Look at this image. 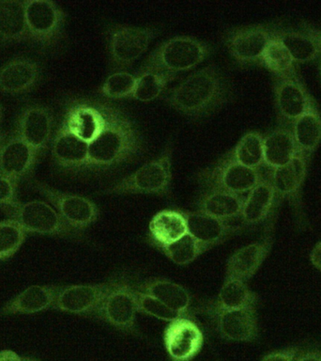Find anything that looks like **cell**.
<instances>
[{
  "label": "cell",
  "instance_id": "obj_1",
  "mask_svg": "<svg viewBox=\"0 0 321 361\" xmlns=\"http://www.w3.org/2000/svg\"><path fill=\"white\" fill-rule=\"evenodd\" d=\"M104 126L97 137L89 143L87 171H114L140 157L145 141L137 123L125 111L111 102L100 101Z\"/></svg>",
  "mask_w": 321,
  "mask_h": 361
},
{
  "label": "cell",
  "instance_id": "obj_2",
  "mask_svg": "<svg viewBox=\"0 0 321 361\" xmlns=\"http://www.w3.org/2000/svg\"><path fill=\"white\" fill-rule=\"evenodd\" d=\"M230 82L216 64L196 71L169 90L165 102L171 109L193 120L210 117L232 99Z\"/></svg>",
  "mask_w": 321,
  "mask_h": 361
},
{
  "label": "cell",
  "instance_id": "obj_3",
  "mask_svg": "<svg viewBox=\"0 0 321 361\" xmlns=\"http://www.w3.org/2000/svg\"><path fill=\"white\" fill-rule=\"evenodd\" d=\"M175 141L169 138L163 151L154 159L101 191L106 195H157L168 196L172 188V162Z\"/></svg>",
  "mask_w": 321,
  "mask_h": 361
},
{
  "label": "cell",
  "instance_id": "obj_4",
  "mask_svg": "<svg viewBox=\"0 0 321 361\" xmlns=\"http://www.w3.org/2000/svg\"><path fill=\"white\" fill-rule=\"evenodd\" d=\"M213 53V48L207 42L193 36H175L155 48L143 66L177 75L194 69Z\"/></svg>",
  "mask_w": 321,
  "mask_h": 361
},
{
  "label": "cell",
  "instance_id": "obj_5",
  "mask_svg": "<svg viewBox=\"0 0 321 361\" xmlns=\"http://www.w3.org/2000/svg\"><path fill=\"white\" fill-rule=\"evenodd\" d=\"M155 27L112 24L107 27L106 37L110 63L115 72L126 71L148 50L159 34Z\"/></svg>",
  "mask_w": 321,
  "mask_h": 361
},
{
  "label": "cell",
  "instance_id": "obj_6",
  "mask_svg": "<svg viewBox=\"0 0 321 361\" xmlns=\"http://www.w3.org/2000/svg\"><path fill=\"white\" fill-rule=\"evenodd\" d=\"M27 37L42 49L58 47L66 32L67 14L51 0H25Z\"/></svg>",
  "mask_w": 321,
  "mask_h": 361
},
{
  "label": "cell",
  "instance_id": "obj_7",
  "mask_svg": "<svg viewBox=\"0 0 321 361\" xmlns=\"http://www.w3.org/2000/svg\"><path fill=\"white\" fill-rule=\"evenodd\" d=\"M6 207L11 219L16 220L25 233L73 240L83 239L84 233L70 227L52 205L42 200L23 203L14 202Z\"/></svg>",
  "mask_w": 321,
  "mask_h": 361
},
{
  "label": "cell",
  "instance_id": "obj_8",
  "mask_svg": "<svg viewBox=\"0 0 321 361\" xmlns=\"http://www.w3.org/2000/svg\"><path fill=\"white\" fill-rule=\"evenodd\" d=\"M263 176L260 169L242 166L227 154L213 166L199 171L197 180L206 189H217L244 197L260 182Z\"/></svg>",
  "mask_w": 321,
  "mask_h": 361
},
{
  "label": "cell",
  "instance_id": "obj_9",
  "mask_svg": "<svg viewBox=\"0 0 321 361\" xmlns=\"http://www.w3.org/2000/svg\"><path fill=\"white\" fill-rule=\"evenodd\" d=\"M137 313L131 279L125 274L115 275L98 318L121 332L137 334Z\"/></svg>",
  "mask_w": 321,
  "mask_h": 361
},
{
  "label": "cell",
  "instance_id": "obj_10",
  "mask_svg": "<svg viewBox=\"0 0 321 361\" xmlns=\"http://www.w3.org/2000/svg\"><path fill=\"white\" fill-rule=\"evenodd\" d=\"M35 186L70 227L84 233L97 222L100 209L89 197L58 190L42 183L37 182Z\"/></svg>",
  "mask_w": 321,
  "mask_h": 361
},
{
  "label": "cell",
  "instance_id": "obj_11",
  "mask_svg": "<svg viewBox=\"0 0 321 361\" xmlns=\"http://www.w3.org/2000/svg\"><path fill=\"white\" fill-rule=\"evenodd\" d=\"M275 27L265 24L234 27L225 33L224 42L234 61L242 65L259 63Z\"/></svg>",
  "mask_w": 321,
  "mask_h": 361
},
{
  "label": "cell",
  "instance_id": "obj_12",
  "mask_svg": "<svg viewBox=\"0 0 321 361\" xmlns=\"http://www.w3.org/2000/svg\"><path fill=\"white\" fill-rule=\"evenodd\" d=\"M114 276L95 284H75L61 287L53 309L84 317H98L104 298L111 290Z\"/></svg>",
  "mask_w": 321,
  "mask_h": 361
},
{
  "label": "cell",
  "instance_id": "obj_13",
  "mask_svg": "<svg viewBox=\"0 0 321 361\" xmlns=\"http://www.w3.org/2000/svg\"><path fill=\"white\" fill-rule=\"evenodd\" d=\"M55 118L50 107L30 104L17 118L15 135L39 154L48 148L54 137Z\"/></svg>",
  "mask_w": 321,
  "mask_h": 361
},
{
  "label": "cell",
  "instance_id": "obj_14",
  "mask_svg": "<svg viewBox=\"0 0 321 361\" xmlns=\"http://www.w3.org/2000/svg\"><path fill=\"white\" fill-rule=\"evenodd\" d=\"M61 126L86 142H92L104 126L100 101L72 99L66 104Z\"/></svg>",
  "mask_w": 321,
  "mask_h": 361
},
{
  "label": "cell",
  "instance_id": "obj_15",
  "mask_svg": "<svg viewBox=\"0 0 321 361\" xmlns=\"http://www.w3.org/2000/svg\"><path fill=\"white\" fill-rule=\"evenodd\" d=\"M163 340L166 351L172 360H191L201 350L204 335L194 319L180 317L169 322Z\"/></svg>",
  "mask_w": 321,
  "mask_h": 361
},
{
  "label": "cell",
  "instance_id": "obj_16",
  "mask_svg": "<svg viewBox=\"0 0 321 361\" xmlns=\"http://www.w3.org/2000/svg\"><path fill=\"white\" fill-rule=\"evenodd\" d=\"M217 333L225 340L252 343L258 338V320L256 307L208 312Z\"/></svg>",
  "mask_w": 321,
  "mask_h": 361
},
{
  "label": "cell",
  "instance_id": "obj_17",
  "mask_svg": "<svg viewBox=\"0 0 321 361\" xmlns=\"http://www.w3.org/2000/svg\"><path fill=\"white\" fill-rule=\"evenodd\" d=\"M41 65L27 56H15L0 67V92L23 95L32 92L42 80Z\"/></svg>",
  "mask_w": 321,
  "mask_h": 361
},
{
  "label": "cell",
  "instance_id": "obj_18",
  "mask_svg": "<svg viewBox=\"0 0 321 361\" xmlns=\"http://www.w3.org/2000/svg\"><path fill=\"white\" fill-rule=\"evenodd\" d=\"M275 97L279 118L291 126L315 104L314 99L297 76L278 79L275 87Z\"/></svg>",
  "mask_w": 321,
  "mask_h": 361
},
{
  "label": "cell",
  "instance_id": "obj_19",
  "mask_svg": "<svg viewBox=\"0 0 321 361\" xmlns=\"http://www.w3.org/2000/svg\"><path fill=\"white\" fill-rule=\"evenodd\" d=\"M182 212L187 224L188 234L208 250L222 244L241 231V226L233 224L232 221L215 219L199 210Z\"/></svg>",
  "mask_w": 321,
  "mask_h": 361
},
{
  "label": "cell",
  "instance_id": "obj_20",
  "mask_svg": "<svg viewBox=\"0 0 321 361\" xmlns=\"http://www.w3.org/2000/svg\"><path fill=\"white\" fill-rule=\"evenodd\" d=\"M52 158L63 171H86L89 159V143L76 137L61 126L54 135Z\"/></svg>",
  "mask_w": 321,
  "mask_h": 361
},
{
  "label": "cell",
  "instance_id": "obj_21",
  "mask_svg": "<svg viewBox=\"0 0 321 361\" xmlns=\"http://www.w3.org/2000/svg\"><path fill=\"white\" fill-rule=\"evenodd\" d=\"M134 286L153 296L183 317L194 319L193 298L182 285L168 279L151 278L134 284Z\"/></svg>",
  "mask_w": 321,
  "mask_h": 361
},
{
  "label": "cell",
  "instance_id": "obj_22",
  "mask_svg": "<svg viewBox=\"0 0 321 361\" xmlns=\"http://www.w3.org/2000/svg\"><path fill=\"white\" fill-rule=\"evenodd\" d=\"M38 155L18 135H13L0 152V173L19 183L33 171Z\"/></svg>",
  "mask_w": 321,
  "mask_h": 361
},
{
  "label": "cell",
  "instance_id": "obj_23",
  "mask_svg": "<svg viewBox=\"0 0 321 361\" xmlns=\"http://www.w3.org/2000/svg\"><path fill=\"white\" fill-rule=\"evenodd\" d=\"M272 241L267 237L260 242L239 248L227 262L225 276L246 281L258 272L272 248Z\"/></svg>",
  "mask_w": 321,
  "mask_h": 361
},
{
  "label": "cell",
  "instance_id": "obj_24",
  "mask_svg": "<svg viewBox=\"0 0 321 361\" xmlns=\"http://www.w3.org/2000/svg\"><path fill=\"white\" fill-rule=\"evenodd\" d=\"M61 286L32 285L11 299L0 310L3 315L34 314L54 307Z\"/></svg>",
  "mask_w": 321,
  "mask_h": 361
},
{
  "label": "cell",
  "instance_id": "obj_25",
  "mask_svg": "<svg viewBox=\"0 0 321 361\" xmlns=\"http://www.w3.org/2000/svg\"><path fill=\"white\" fill-rule=\"evenodd\" d=\"M308 160L298 154L289 164L270 171L269 179L278 199L298 202L301 188L306 180Z\"/></svg>",
  "mask_w": 321,
  "mask_h": 361
},
{
  "label": "cell",
  "instance_id": "obj_26",
  "mask_svg": "<svg viewBox=\"0 0 321 361\" xmlns=\"http://www.w3.org/2000/svg\"><path fill=\"white\" fill-rule=\"evenodd\" d=\"M277 199L269 177L263 176L244 197L241 214L242 225H258L265 221L275 208Z\"/></svg>",
  "mask_w": 321,
  "mask_h": 361
},
{
  "label": "cell",
  "instance_id": "obj_27",
  "mask_svg": "<svg viewBox=\"0 0 321 361\" xmlns=\"http://www.w3.org/2000/svg\"><path fill=\"white\" fill-rule=\"evenodd\" d=\"M258 301V295L247 286L246 282L241 279L225 276L218 295L213 301L203 307V312L205 313L256 307Z\"/></svg>",
  "mask_w": 321,
  "mask_h": 361
},
{
  "label": "cell",
  "instance_id": "obj_28",
  "mask_svg": "<svg viewBox=\"0 0 321 361\" xmlns=\"http://www.w3.org/2000/svg\"><path fill=\"white\" fill-rule=\"evenodd\" d=\"M244 197L229 192L206 189L196 203L197 210L215 217V219L233 221L241 219Z\"/></svg>",
  "mask_w": 321,
  "mask_h": 361
},
{
  "label": "cell",
  "instance_id": "obj_29",
  "mask_svg": "<svg viewBox=\"0 0 321 361\" xmlns=\"http://www.w3.org/2000/svg\"><path fill=\"white\" fill-rule=\"evenodd\" d=\"M188 233L182 210L165 209L158 212L149 225V242L152 247L171 244Z\"/></svg>",
  "mask_w": 321,
  "mask_h": 361
},
{
  "label": "cell",
  "instance_id": "obj_30",
  "mask_svg": "<svg viewBox=\"0 0 321 361\" xmlns=\"http://www.w3.org/2000/svg\"><path fill=\"white\" fill-rule=\"evenodd\" d=\"M28 39L25 3L21 0H0V47L20 44Z\"/></svg>",
  "mask_w": 321,
  "mask_h": 361
},
{
  "label": "cell",
  "instance_id": "obj_31",
  "mask_svg": "<svg viewBox=\"0 0 321 361\" xmlns=\"http://www.w3.org/2000/svg\"><path fill=\"white\" fill-rule=\"evenodd\" d=\"M264 165L272 169L281 168L298 154L291 129L279 127L265 135Z\"/></svg>",
  "mask_w": 321,
  "mask_h": 361
},
{
  "label": "cell",
  "instance_id": "obj_32",
  "mask_svg": "<svg viewBox=\"0 0 321 361\" xmlns=\"http://www.w3.org/2000/svg\"><path fill=\"white\" fill-rule=\"evenodd\" d=\"M291 132L298 154L309 160L321 142V115L315 104L294 121Z\"/></svg>",
  "mask_w": 321,
  "mask_h": 361
},
{
  "label": "cell",
  "instance_id": "obj_33",
  "mask_svg": "<svg viewBox=\"0 0 321 361\" xmlns=\"http://www.w3.org/2000/svg\"><path fill=\"white\" fill-rule=\"evenodd\" d=\"M275 36L298 63L314 61L321 53L320 44L306 27L303 30L275 27Z\"/></svg>",
  "mask_w": 321,
  "mask_h": 361
},
{
  "label": "cell",
  "instance_id": "obj_34",
  "mask_svg": "<svg viewBox=\"0 0 321 361\" xmlns=\"http://www.w3.org/2000/svg\"><path fill=\"white\" fill-rule=\"evenodd\" d=\"M176 78L177 75L173 73L142 66L137 73V84L132 99L145 103L156 100L165 92L168 84Z\"/></svg>",
  "mask_w": 321,
  "mask_h": 361
},
{
  "label": "cell",
  "instance_id": "obj_35",
  "mask_svg": "<svg viewBox=\"0 0 321 361\" xmlns=\"http://www.w3.org/2000/svg\"><path fill=\"white\" fill-rule=\"evenodd\" d=\"M263 140L260 133L248 132L227 154L242 166L260 169L264 166Z\"/></svg>",
  "mask_w": 321,
  "mask_h": 361
},
{
  "label": "cell",
  "instance_id": "obj_36",
  "mask_svg": "<svg viewBox=\"0 0 321 361\" xmlns=\"http://www.w3.org/2000/svg\"><path fill=\"white\" fill-rule=\"evenodd\" d=\"M259 64L277 76L278 79L295 78L296 62L289 51L278 39L273 38L268 44Z\"/></svg>",
  "mask_w": 321,
  "mask_h": 361
},
{
  "label": "cell",
  "instance_id": "obj_37",
  "mask_svg": "<svg viewBox=\"0 0 321 361\" xmlns=\"http://www.w3.org/2000/svg\"><path fill=\"white\" fill-rule=\"evenodd\" d=\"M155 247L177 265L190 264L196 261L201 254L208 250L207 247L200 244L188 233L171 244L157 245Z\"/></svg>",
  "mask_w": 321,
  "mask_h": 361
},
{
  "label": "cell",
  "instance_id": "obj_38",
  "mask_svg": "<svg viewBox=\"0 0 321 361\" xmlns=\"http://www.w3.org/2000/svg\"><path fill=\"white\" fill-rule=\"evenodd\" d=\"M137 75L127 71H120L111 73L101 85L100 94L110 101L132 99L134 94Z\"/></svg>",
  "mask_w": 321,
  "mask_h": 361
},
{
  "label": "cell",
  "instance_id": "obj_39",
  "mask_svg": "<svg viewBox=\"0 0 321 361\" xmlns=\"http://www.w3.org/2000/svg\"><path fill=\"white\" fill-rule=\"evenodd\" d=\"M25 231L13 219L0 222V261L10 259L18 251L25 238Z\"/></svg>",
  "mask_w": 321,
  "mask_h": 361
},
{
  "label": "cell",
  "instance_id": "obj_40",
  "mask_svg": "<svg viewBox=\"0 0 321 361\" xmlns=\"http://www.w3.org/2000/svg\"><path fill=\"white\" fill-rule=\"evenodd\" d=\"M132 295H134L137 312L166 322H172L176 320V319L183 317V316L175 312L170 307L165 306V304L153 298V296L137 289L134 283H132Z\"/></svg>",
  "mask_w": 321,
  "mask_h": 361
},
{
  "label": "cell",
  "instance_id": "obj_41",
  "mask_svg": "<svg viewBox=\"0 0 321 361\" xmlns=\"http://www.w3.org/2000/svg\"><path fill=\"white\" fill-rule=\"evenodd\" d=\"M18 183L0 173V205L7 206L16 202Z\"/></svg>",
  "mask_w": 321,
  "mask_h": 361
},
{
  "label": "cell",
  "instance_id": "obj_42",
  "mask_svg": "<svg viewBox=\"0 0 321 361\" xmlns=\"http://www.w3.org/2000/svg\"><path fill=\"white\" fill-rule=\"evenodd\" d=\"M300 352L301 349L297 346L289 347V348L269 353L262 358L261 361H295Z\"/></svg>",
  "mask_w": 321,
  "mask_h": 361
},
{
  "label": "cell",
  "instance_id": "obj_43",
  "mask_svg": "<svg viewBox=\"0 0 321 361\" xmlns=\"http://www.w3.org/2000/svg\"><path fill=\"white\" fill-rule=\"evenodd\" d=\"M295 361H321V351H318V350L301 351Z\"/></svg>",
  "mask_w": 321,
  "mask_h": 361
},
{
  "label": "cell",
  "instance_id": "obj_44",
  "mask_svg": "<svg viewBox=\"0 0 321 361\" xmlns=\"http://www.w3.org/2000/svg\"><path fill=\"white\" fill-rule=\"evenodd\" d=\"M310 261L317 270L321 271V241L315 244L310 253Z\"/></svg>",
  "mask_w": 321,
  "mask_h": 361
},
{
  "label": "cell",
  "instance_id": "obj_45",
  "mask_svg": "<svg viewBox=\"0 0 321 361\" xmlns=\"http://www.w3.org/2000/svg\"><path fill=\"white\" fill-rule=\"evenodd\" d=\"M0 361H24L15 352L11 350H1L0 351Z\"/></svg>",
  "mask_w": 321,
  "mask_h": 361
},
{
  "label": "cell",
  "instance_id": "obj_46",
  "mask_svg": "<svg viewBox=\"0 0 321 361\" xmlns=\"http://www.w3.org/2000/svg\"><path fill=\"white\" fill-rule=\"evenodd\" d=\"M310 32L313 34L315 37V38L320 39L321 41V30H315V28L307 27Z\"/></svg>",
  "mask_w": 321,
  "mask_h": 361
},
{
  "label": "cell",
  "instance_id": "obj_47",
  "mask_svg": "<svg viewBox=\"0 0 321 361\" xmlns=\"http://www.w3.org/2000/svg\"><path fill=\"white\" fill-rule=\"evenodd\" d=\"M6 141H7L6 135L3 134L1 131H0V152H1L3 147L5 145Z\"/></svg>",
  "mask_w": 321,
  "mask_h": 361
},
{
  "label": "cell",
  "instance_id": "obj_48",
  "mask_svg": "<svg viewBox=\"0 0 321 361\" xmlns=\"http://www.w3.org/2000/svg\"><path fill=\"white\" fill-rule=\"evenodd\" d=\"M306 27L307 28V27ZM307 30H308V28H307ZM309 32H310V31H309ZM310 33H311V32H310ZM312 35H313V34H312ZM313 36H314V35H313ZM315 39H317L318 44H320V47H321V41H320V39H318L315 38ZM320 78H321V59H320Z\"/></svg>",
  "mask_w": 321,
  "mask_h": 361
},
{
  "label": "cell",
  "instance_id": "obj_49",
  "mask_svg": "<svg viewBox=\"0 0 321 361\" xmlns=\"http://www.w3.org/2000/svg\"><path fill=\"white\" fill-rule=\"evenodd\" d=\"M3 115H4V113H3V109H2L1 104H0V123H2Z\"/></svg>",
  "mask_w": 321,
  "mask_h": 361
},
{
  "label": "cell",
  "instance_id": "obj_50",
  "mask_svg": "<svg viewBox=\"0 0 321 361\" xmlns=\"http://www.w3.org/2000/svg\"><path fill=\"white\" fill-rule=\"evenodd\" d=\"M25 361H35V360H27Z\"/></svg>",
  "mask_w": 321,
  "mask_h": 361
},
{
  "label": "cell",
  "instance_id": "obj_51",
  "mask_svg": "<svg viewBox=\"0 0 321 361\" xmlns=\"http://www.w3.org/2000/svg\"><path fill=\"white\" fill-rule=\"evenodd\" d=\"M183 361H190V360H183Z\"/></svg>",
  "mask_w": 321,
  "mask_h": 361
}]
</instances>
